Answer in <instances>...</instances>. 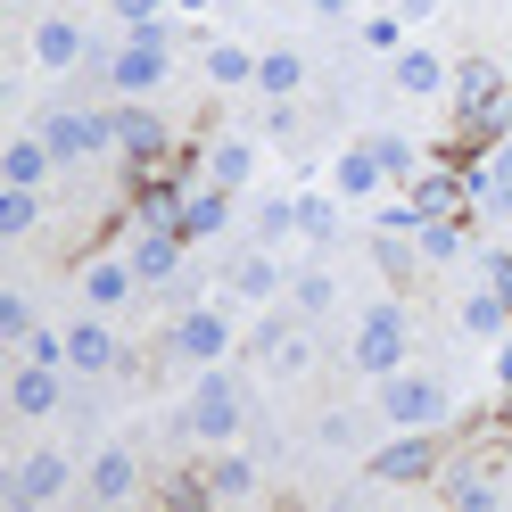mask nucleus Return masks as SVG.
I'll return each instance as SVG.
<instances>
[{"label":"nucleus","instance_id":"f257e3e1","mask_svg":"<svg viewBox=\"0 0 512 512\" xmlns=\"http://www.w3.org/2000/svg\"><path fill=\"white\" fill-rule=\"evenodd\" d=\"M380 413H389L397 430H438L446 413H455V397H446L438 372H405V364H397L389 380H380Z\"/></svg>","mask_w":512,"mask_h":512},{"label":"nucleus","instance_id":"f03ea898","mask_svg":"<svg viewBox=\"0 0 512 512\" xmlns=\"http://www.w3.org/2000/svg\"><path fill=\"white\" fill-rule=\"evenodd\" d=\"M405 356H413V323H405V306H372L364 323H356V372L389 380Z\"/></svg>","mask_w":512,"mask_h":512},{"label":"nucleus","instance_id":"7ed1b4c3","mask_svg":"<svg viewBox=\"0 0 512 512\" xmlns=\"http://www.w3.org/2000/svg\"><path fill=\"white\" fill-rule=\"evenodd\" d=\"M463 182H471V215H512V133L479 149L463 166Z\"/></svg>","mask_w":512,"mask_h":512},{"label":"nucleus","instance_id":"20e7f679","mask_svg":"<svg viewBox=\"0 0 512 512\" xmlns=\"http://www.w3.org/2000/svg\"><path fill=\"white\" fill-rule=\"evenodd\" d=\"M372 479H380V488H422V479H438L430 430H405L397 446H380V455H372Z\"/></svg>","mask_w":512,"mask_h":512},{"label":"nucleus","instance_id":"39448f33","mask_svg":"<svg viewBox=\"0 0 512 512\" xmlns=\"http://www.w3.org/2000/svg\"><path fill=\"white\" fill-rule=\"evenodd\" d=\"M9 405L25 413V422H50V413L67 405V364H34V356H25L9 372Z\"/></svg>","mask_w":512,"mask_h":512},{"label":"nucleus","instance_id":"423d86ee","mask_svg":"<svg viewBox=\"0 0 512 512\" xmlns=\"http://www.w3.org/2000/svg\"><path fill=\"white\" fill-rule=\"evenodd\" d=\"M42 141H50V157H58V166H75V157H91V149H108V141H116V116L58 108V116L42 124Z\"/></svg>","mask_w":512,"mask_h":512},{"label":"nucleus","instance_id":"0eeeda50","mask_svg":"<svg viewBox=\"0 0 512 512\" xmlns=\"http://www.w3.org/2000/svg\"><path fill=\"white\" fill-rule=\"evenodd\" d=\"M182 430L190 438H232L240 430V389H232V380H199V397H190V413H182Z\"/></svg>","mask_w":512,"mask_h":512},{"label":"nucleus","instance_id":"6e6552de","mask_svg":"<svg viewBox=\"0 0 512 512\" xmlns=\"http://www.w3.org/2000/svg\"><path fill=\"white\" fill-rule=\"evenodd\" d=\"M108 83L124 91V100H141V91H157L166 83V42H149V34H133L116 58H108Z\"/></svg>","mask_w":512,"mask_h":512},{"label":"nucleus","instance_id":"1a4fd4ad","mask_svg":"<svg viewBox=\"0 0 512 512\" xmlns=\"http://www.w3.org/2000/svg\"><path fill=\"white\" fill-rule=\"evenodd\" d=\"M182 232H174V223H133V248H124V256H133V273L141 281H174L182 273Z\"/></svg>","mask_w":512,"mask_h":512},{"label":"nucleus","instance_id":"9d476101","mask_svg":"<svg viewBox=\"0 0 512 512\" xmlns=\"http://www.w3.org/2000/svg\"><path fill=\"white\" fill-rule=\"evenodd\" d=\"M223 347H232V323H223L215 306H190L182 323H174V356H190V364H215Z\"/></svg>","mask_w":512,"mask_h":512},{"label":"nucleus","instance_id":"9b49d317","mask_svg":"<svg viewBox=\"0 0 512 512\" xmlns=\"http://www.w3.org/2000/svg\"><path fill=\"white\" fill-rule=\"evenodd\" d=\"M116 149L133 157V174H141V166H157V157H166V124H157L149 108L124 100V108H116Z\"/></svg>","mask_w":512,"mask_h":512},{"label":"nucleus","instance_id":"f8f14e48","mask_svg":"<svg viewBox=\"0 0 512 512\" xmlns=\"http://www.w3.org/2000/svg\"><path fill=\"white\" fill-rule=\"evenodd\" d=\"M116 356H124V347H116V331L100 323V314L67 331V372H116Z\"/></svg>","mask_w":512,"mask_h":512},{"label":"nucleus","instance_id":"ddd939ff","mask_svg":"<svg viewBox=\"0 0 512 512\" xmlns=\"http://www.w3.org/2000/svg\"><path fill=\"white\" fill-rule=\"evenodd\" d=\"M133 290H141V273H133V256H100V265L83 273V298L100 306V314H116L124 298H133Z\"/></svg>","mask_w":512,"mask_h":512},{"label":"nucleus","instance_id":"4468645a","mask_svg":"<svg viewBox=\"0 0 512 512\" xmlns=\"http://www.w3.org/2000/svg\"><path fill=\"white\" fill-rule=\"evenodd\" d=\"M9 496H17V504H58V496H67V455H34V463H17Z\"/></svg>","mask_w":512,"mask_h":512},{"label":"nucleus","instance_id":"2eb2a0df","mask_svg":"<svg viewBox=\"0 0 512 512\" xmlns=\"http://www.w3.org/2000/svg\"><path fill=\"white\" fill-rule=\"evenodd\" d=\"M223 223H232V190L207 182V190H190V199H182V223H174V232H182V240H215Z\"/></svg>","mask_w":512,"mask_h":512},{"label":"nucleus","instance_id":"dca6fc26","mask_svg":"<svg viewBox=\"0 0 512 512\" xmlns=\"http://www.w3.org/2000/svg\"><path fill=\"white\" fill-rule=\"evenodd\" d=\"M91 496H100V504H133L141 496V463L124 455V446H108V455L91 463Z\"/></svg>","mask_w":512,"mask_h":512},{"label":"nucleus","instance_id":"f3484780","mask_svg":"<svg viewBox=\"0 0 512 512\" xmlns=\"http://www.w3.org/2000/svg\"><path fill=\"white\" fill-rule=\"evenodd\" d=\"M34 58H42L50 75L75 67V58H83V25H75V17H42V25H34Z\"/></svg>","mask_w":512,"mask_h":512},{"label":"nucleus","instance_id":"a211bd4d","mask_svg":"<svg viewBox=\"0 0 512 512\" xmlns=\"http://www.w3.org/2000/svg\"><path fill=\"white\" fill-rule=\"evenodd\" d=\"M463 331H479V339H504V331H512V298L496 290V281L463 298Z\"/></svg>","mask_w":512,"mask_h":512},{"label":"nucleus","instance_id":"6ab92c4d","mask_svg":"<svg viewBox=\"0 0 512 512\" xmlns=\"http://www.w3.org/2000/svg\"><path fill=\"white\" fill-rule=\"evenodd\" d=\"M256 356H265L273 372H306V331L298 323H265L256 331Z\"/></svg>","mask_w":512,"mask_h":512},{"label":"nucleus","instance_id":"aec40b11","mask_svg":"<svg viewBox=\"0 0 512 512\" xmlns=\"http://www.w3.org/2000/svg\"><path fill=\"white\" fill-rule=\"evenodd\" d=\"M298 83H306V58L298 50H265V58H256V91H265V100H290Z\"/></svg>","mask_w":512,"mask_h":512},{"label":"nucleus","instance_id":"412c9836","mask_svg":"<svg viewBox=\"0 0 512 512\" xmlns=\"http://www.w3.org/2000/svg\"><path fill=\"white\" fill-rule=\"evenodd\" d=\"M331 182H339V199H364V190H380L389 174H380V157H372V141H364V149H347L339 166H331Z\"/></svg>","mask_w":512,"mask_h":512},{"label":"nucleus","instance_id":"4be33fe9","mask_svg":"<svg viewBox=\"0 0 512 512\" xmlns=\"http://www.w3.org/2000/svg\"><path fill=\"white\" fill-rule=\"evenodd\" d=\"M397 91H413V100H430V91H446V67L430 50H397Z\"/></svg>","mask_w":512,"mask_h":512},{"label":"nucleus","instance_id":"5701e85b","mask_svg":"<svg viewBox=\"0 0 512 512\" xmlns=\"http://www.w3.org/2000/svg\"><path fill=\"white\" fill-rule=\"evenodd\" d=\"M248 166H256V149H248V141H215V149H207V182H215V190H240Z\"/></svg>","mask_w":512,"mask_h":512},{"label":"nucleus","instance_id":"b1692460","mask_svg":"<svg viewBox=\"0 0 512 512\" xmlns=\"http://www.w3.org/2000/svg\"><path fill=\"white\" fill-rule=\"evenodd\" d=\"M50 166H58V157H50V141H42V133L9 149V182H25V190H42V174H50Z\"/></svg>","mask_w":512,"mask_h":512},{"label":"nucleus","instance_id":"393cba45","mask_svg":"<svg viewBox=\"0 0 512 512\" xmlns=\"http://www.w3.org/2000/svg\"><path fill=\"white\" fill-rule=\"evenodd\" d=\"M34 223H42V199H34V190H25V182H9V190H0V232H34Z\"/></svg>","mask_w":512,"mask_h":512},{"label":"nucleus","instance_id":"a878e982","mask_svg":"<svg viewBox=\"0 0 512 512\" xmlns=\"http://www.w3.org/2000/svg\"><path fill=\"white\" fill-rule=\"evenodd\" d=\"M232 290H240V298H273V290H281V265H273L265 248H256V256H240V273H232Z\"/></svg>","mask_w":512,"mask_h":512},{"label":"nucleus","instance_id":"bb28decb","mask_svg":"<svg viewBox=\"0 0 512 512\" xmlns=\"http://www.w3.org/2000/svg\"><path fill=\"white\" fill-rule=\"evenodd\" d=\"M372 157H380V174H389V182H413V174H422L413 141H397V133H380V141H372Z\"/></svg>","mask_w":512,"mask_h":512},{"label":"nucleus","instance_id":"cd10ccee","mask_svg":"<svg viewBox=\"0 0 512 512\" xmlns=\"http://www.w3.org/2000/svg\"><path fill=\"white\" fill-rule=\"evenodd\" d=\"M438 496H446V504H496L488 471H446V479H438Z\"/></svg>","mask_w":512,"mask_h":512},{"label":"nucleus","instance_id":"c85d7f7f","mask_svg":"<svg viewBox=\"0 0 512 512\" xmlns=\"http://www.w3.org/2000/svg\"><path fill=\"white\" fill-rule=\"evenodd\" d=\"M413 240H422V256H430V265H446V256H463V223H422V232H413Z\"/></svg>","mask_w":512,"mask_h":512},{"label":"nucleus","instance_id":"c756f323","mask_svg":"<svg viewBox=\"0 0 512 512\" xmlns=\"http://www.w3.org/2000/svg\"><path fill=\"white\" fill-rule=\"evenodd\" d=\"M207 75H215V83H256V58L232 50V42H215V50H207Z\"/></svg>","mask_w":512,"mask_h":512},{"label":"nucleus","instance_id":"7c9ffc66","mask_svg":"<svg viewBox=\"0 0 512 512\" xmlns=\"http://www.w3.org/2000/svg\"><path fill=\"white\" fill-rule=\"evenodd\" d=\"M207 488H215L223 504H232V496H248V488H256V471H248V463L232 455V463H215V471H207Z\"/></svg>","mask_w":512,"mask_h":512},{"label":"nucleus","instance_id":"2f4dec72","mask_svg":"<svg viewBox=\"0 0 512 512\" xmlns=\"http://www.w3.org/2000/svg\"><path fill=\"white\" fill-rule=\"evenodd\" d=\"M116 17L133 25V34H149V42H166V25H157V0H116Z\"/></svg>","mask_w":512,"mask_h":512},{"label":"nucleus","instance_id":"473e14b6","mask_svg":"<svg viewBox=\"0 0 512 512\" xmlns=\"http://www.w3.org/2000/svg\"><path fill=\"white\" fill-rule=\"evenodd\" d=\"M0 339H34V306H25V298H0Z\"/></svg>","mask_w":512,"mask_h":512},{"label":"nucleus","instance_id":"72a5a7b5","mask_svg":"<svg viewBox=\"0 0 512 512\" xmlns=\"http://www.w3.org/2000/svg\"><path fill=\"white\" fill-rule=\"evenodd\" d=\"M298 232H314V240H331V232H339V215H331V199H298Z\"/></svg>","mask_w":512,"mask_h":512},{"label":"nucleus","instance_id":"f704fd0d","mask_svg":"<svg viewBox=\"0 0 512 512\" xmlns=\"http://www.w3.org/2000/svg\"><path fill=\"white\" fill-rule=\"evenodd\" d=\"M331 306V273H298V314H323Z\"/></svg>","mask_w":512,"mask_h":512},{"label":"nucleus","instance_id":"c9c22d12","mask_svg":"<svg viewBox=\"0 0 512 512\" xmlns=\"http://www.w3.org/2000/svg\"><path fill=\"white\" fill-rule=\"evenodd\" d=\"M397 25H405V17H372V25H364V42H372V50H397Z\"/></svg>","mask_w":512,"mask_h":512},{"label":"nucleus","instance_id":"e433bc0d","mask_svg":"<svg viewBox=\"0 0 512 512\" xmlns=\"http://www.w3.org/2000/svg\"><path fill=\"white\" fill-rule=\"evenodd\" d=\"M488 281H496V290L512 298V256H488Z\"/></svg>","mask_w":512,"mask_h":512},{"label":"nucleus","instance_id":"4c0bfd02","mask_svg":"<svg viewBox=\"0 0 512 512\" xmlns=\"http://www.w3.org/2000/svg\"><path fill=\"white\" fill-rule=\"evenodd\" d=\"M430 9H438V0H397V17H405V25H422Z\"/></svg>","mask_w":512,"mask_h":512},{"label":"nucleus","instance_id":"58836bf2","mask_svg":"<svg viewBox=\"0 0 512 512\" xmlns=\"http://www.w3.org/2000/svg\"><path fill=\"white\" fill-rule=\"evenodd\" d=\"M314 9H323V17H347V0H314Z\"/></svg>","mask_w":512,"mask_h":512},{"label":"nucleus","instance_id":"ea45409f","mask_svg":"<svg viewBox=\"0 0 512 512\" xmlns=\"http://www.w3.org/2000/svg\"><path fill=\"white\" fill-rule=\"evenodd\" d=\"M504 479H512V455H504Z\"/></svg>","mask_w":512,"mask_h":512}]
</instances>
